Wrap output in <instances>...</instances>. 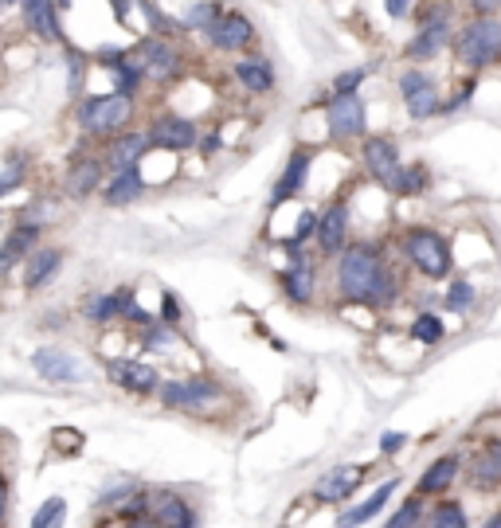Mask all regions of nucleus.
Wrapping results in <instances>:
<instances>
[{
  "instance_id": "nucleus-17",
  "label": "nucleus",
  "mask_w": 501,
  "mask_h": 528,
  "mask_svg": "<svg viewBox=\"0 0 501 528\" xmlns=\"http://www.w3.org/2000/svg\"><path fill=\"white\" fill-rule=\"evenodd\" d=\"M314 157H318V149H310V145H298V149L290 153V161H286L282 176L274 180L271 204H286V200H294V196L306 188V176H310V169H314Z\"/></svg>"
},
{
  "instance_id": "nucleus-34",
  "label": "nucleus",
  "mask_w": 501,
  "mask_h": 528,
  "mask_svg": "<svg viewBox=\"0 0 501 528\" xmlns=\"http://www.w3.org/2000/svg\"><path fill=\"white\" fill-rule=\"evenodd\" d=\"M63 525H67V501L63 497H47L44 505L36 509V517H32L28 528H63Z\"/></svg>"
},
{
  "instance_id": "nucleus-21",
  "label": "nucleus",
  "mask_w": 501,
  "mask_h": 528,
  "mask_svg": "<svg viewBox=\"0 0 501 528\" xmlns=\"http://www.w3.org/2000/svg\"><path fill=\"white\" fill-rule=\"evenodd\" d=\"M20 12H24V24L36 40L63 44V24H59V12H55V0H20Z\"/></svg>"
},
{
  "instance_id": "nucleus-11",
  "label": "nucleus",
  "mask_w": 501,
  "mask_h": 528,
  "mask_svg": "<svg viewBox=\"0 0 501 528\" xmlns=\"http://www.w3.org/2000/svg\"><path fill=\"white\" fill-rule=\"evenodd\" d=\"M32 368L47 384H83L87 380V364L79 356H71L67 349H55V345H44V349L32 352Z\"/></svg>"
},
{
  "instance_id": "nucleus-4",
  "label": "nucleus",
  "mask_w": 501,
  "mask_h": 528,
  "mask_svg": "<svg viewBox=\"0 0 501 528\" xmlns=\"http://www.w3.org/2000/svg\"><path fill=\"white\" fill-rule=\"evenodd\" d=\"M455 55L466 71H486L501 63V20L498 16H474L455 36Z\"/></svg>"
},
{
  "instance_id": "nucleus-5",
  "label": "nucleus",
  "mask_w": 501,
  "mask_h": 528,
  "mask_svg": "<svg viewBox=\"0 0 501 528\" xmlns=\"http://www.w3.org/2000/svg\"><path fill=\"white\" fill-rule=\"evenodd\" d=\"M79 126L83 133H91V137H118V133H126V126L134 122V98L130 94H118V90H110V94H94V98H83L79 102Z\"/></svg>"
},
{
  "instance_id": "nucleus-13",
  "label": "nucleus",
  "mask_w": 501,
  "mask_h": 528,
  "mask_svg": "<svg viewBox=\"0 0 501 528\" xmlns=\"http://www.w3.org/2000/svg\"><path fill=\"white\" fill-rule=\"evenodd\" d=\"M365 478H368L365 466H333V470H325L318 482H314L310 497L318 505H345L365 485Z\"/></svg>"
},
{
  "instance_id": "nucleus-46",
  "label": "nucleus",
  "mask_w": 501,
  "mask_h": 528,
  "mask_svg": "<svg viewBox=\"0 0 501 528\" xmlns=\"http://www.w3.org/2000/svg\"><path fill=\"white\" fill-rule=\"evenodd\" d=\"M110 8H114V16H118V24H126V16H130V0H110Z\"/></svg>"
},
{
  "instance_id": "nucleus-48",
  "label": "nucleus",
  "mask_w": 501,
  "mask_h": 528,
  "mask_svg": "<svg viewBox=\"0 0 501 528\" xmlns=\"http://www.w3.org/2000/svg\"><path fill=\"white\" fill-rule=\"evenodd\" d=\"M4 517H8V485H0V525H4Z\"/></svg>"
},
{
  "instance_id": "nucleus-22",
  "label": "nucleus",
  "mask_w": 501,
  "mask_h": 528,
  "mask_svg": "<svg viewBox=\"0 0 501 528\" xmlns=\"http://www.w3.org/2000/svg\"><path fill=\"white\" fill-rule=\"evenodd\" d=\"M396 489H400V478H388V482H380L372 493H368L365 501H357V505H349L345 513H341V521H337V528H361L368 525L372 517H380L384 513V505L396 497Z\"/></svg>"
},
{
  "instance_id": "nucleus-27",
  "label": "nucleus",
  "mask_w": 501,
  "mask_h": 528,
  "mask_svg": "<svg viewBox=\"0 0 501 528\" xmlns=\"http://www.w3.org/2000/svg\"><path fill=\"white\" fill-rule=\"evenodd\" d=\"M63 266V251L59 247H36L28 255V266H24V286L28 290H40L55 278V270Z\"/></svg>"
},
{
  "instance_id": "nucleus-24",
  "label": "nucleus",
  "mask_w": 501,
  "mask_h": 528,
  "mask_svg": "<svg viewBox=\"0 0 501 528\" xmlns=\"http://www.w3.org/2000/svg\"><path fill=\"white\" fill-rule=\"evenodd\" d=\"M443 47H451V24L447 20H423V28L408 40L404 55L408 59H435Z\"/></svg>"
},
{
  "instance_id": "nucleus-23",
  "label": "nucleus",
  "mask_w": 501,
  "mask_h": 528,
  "mask_svg": "<svg viewBox=\"0 0 501 528\" xmlns=\"http://www.w3.org/2000/svg\"><path fill=\"white\" fill-rule=\"evenodd\" d=\"M102 161L98 157H71V169H67V176H63V192L71 196V200H87V196H94L98 188H102Z\"/></svg>"
},
{
  "instance_id": "nucleus-18",
  "label": "nucleus",
  "mask_w": 501,
  "mask_h": 528,
  "mask_svg": "<svg viewBox=\"0 0 501 528\" xmlns=\"http://www.w3.org/2000/svg\"><path fill=\"white\" fill-rule=\"evenodd\" d=\"M204 36L216 51H243V47L255 44V24L243 12H220V20Z\"/></svg>"
},
{
  "instance_id": "nucleus-31",
  "label": "nucleus",
  "mask_w": 501,
  "mask_h": 528,
  "mask_svg": "<svg viewBox=\"0 0 501 528\" xmlns=\"http://www.w3.org/2000/svg\"><path fill=\"white\" fill-rule=\"evenodd\" d=\"M122 298H126V290H114V294H94L87 309H83V317L94 321V325H110L114 317H122Z\"/></svg>"
},
{
  "instance_id": "nucleus-26",
  "label": "nucleus",
  "mask_w": 501,
  "mask_h": 528,
  "mask_svg": "<svg viewBox=\"0 0 501 528\" xmlns=\"http://www.w3.org/2000/svg\"><path fill=\"white\" fill-rule=\"evenodd\" d=\"M235 79L243 83V90H251V94H271L274 90L271 59H263V55H247V59H239V63H235Z\"/></svg>"
},
{
  "instance_id": "nucleus-6",
  "label": "nucleus",
  "mask_w": 501,
  "mask_h": 528,
  "mask_svg": "<svg viewBox=\"0 0 501 528\" xmlns=\"http://www.w3.org/2000/svg\"><path fill=\"white\" fill-rule=\"evenodd\" d=\"M325 126L333 141H365L368 137V110L361 94H333L325 102Z\"/></svg>"
},
{
  "instance_id": "nucleus-10",
  "label": "nucleus",
  "mask_w": 501,
  "mask_h": 528,
  "mask_svg": "<svg viewBox=\"0 0 501 528\" xmlns=\"http://www.w3.org/2000/svg\"><path fill=\"white\" fill-rule=\"evenodd\" d=\"M106 380L114 388L130 392V396H157V388H161V372L153 364H145V360H130V356L110 360L106 364Z\"/></svg>"
},
{
  "instance_id": "nucleus-30",
  "label": "nucleus",
  "mask_w": 501,
  "mask_h": 528,
  "mask_svg": "<svg viewBox=\"0 0 501 528\" xmlns=\"http://www.w3.org/2000/svg\"><path fill=\"white\" fill-rule=\"evenodd\" d=\"M431 188V173H427V165H400V173L396 180L388 184V192L392 196H419V192H427Z\"/></svg>"
},
{
  "instance_id": "nucleus-1",
  "label": "nucleus",
  "mask_w": 501,
  "mask_h": 528,
  "mask_svg": "<svg viewBox=\"0 0 501 528\" xmlns=\"http://www.w3.org/2000/svg\"><path fill=\"white\" fill-rule=\"evenodd\" d=\"M380 266H384V255H380L376 243H349V247L333 259V282H337V294H341L345 302H361V306H365L368 290H372Z\"/></svg>"
},
{
  "instance_id": "nucleus-15",
  "label": "nucleus",
  "mask_w": 501,
  "mask_h": 528,
  "mask_svg": "<svg viewBox=\"0 0 501 528\" xmlns=\"http://www.w3.org/2000/svg\"><path fill=\"white\" fill-rule=\"evenodd\" d=\"M145 513L157 528H196V513L173 489H145Z\"/></svg>"
},
{
  "instance_id": "nucleus-3",
  "label": "nucleus",
  "mask_w": 501,
  "mask_h": 528,
  "mask_svg": "<svg viewBox=\"0 0 501 528\" xmlns=\"http://www.w3.org/2000/svg\"><path fill=\"white\" fill-rule=\"evenodd\" d=\"M400 255L408 259L423 278H431V282H439V278H447L451 270H455V251H451V239L443 235V231H435V227H404V235H400Z\"/></svg>"
},
{
  "instance_id": "nucleus-33",
  "label": "nucleus",
  "mask_w": 501,
  "mask_h": 528,
  "mask_svg": "<svg viewBox=\"0 0 501 528\" xmlns=\"http://www.w3.org/2000/svg\"><path fill=\"white\" fill-rule=\"evenodd\" d=\"M384 528H423V497L411 493L408 501H400V509L384 521Z\"/></svg>"
},
{
  "instance_id": "nucleus-2",
  "label": "nucleus",
  "mask_w": 501,
  "mask_h": 528,
  "mask_svg": "<svg viewBox=\"0 0 501 528\" xmlns=\"http://www.w3.org/2000/svg\"><path fill=\"white\" fill-rule=\"evenodd\" d=\"M157 399L169 411H188V415H216L228 407V388L216 376H177L161 380Z\"/></svg>"
},
{
  "instance_id": "nucleus-44",
  "label": "nucleus",
  "mask_w": 501,
  "mask_h": 528,
  "mask_svg": "<svg viewBox=\"0 0 501 528\" xmlns=\"http://www.w3.org/2000/svg\"><path fill=\"white\" fill-rule=\"evenodd\" d=\"M470 8H474V16H494L501 12V0H470Z\"/></svg>"
},
{
  "instance_id": "nucleus-47",
  "label": "nucleus",
  "mask_w": 501,
  "mask_h": 528,
  "mask_svg": "<svg viewBox=\"0 0 501 528\" xmlns=\"http://www.w3.org/2000/svg\"><path fill=\"white\" fill-rule=\"evenodd\" d=\"M200 145V153H216L220 149V133H212V137H204V141H196Z\"/></svg>"
},
{
  "instance_id": "nucleus-7",
  "label": "nucleus",
  "mask_w": 501,
  "mask_h": 528,
  "mask_svg": "<svg viewBox=\"0 0 501 528\" xmlns=\"http://www.w3.org/2000/svg\"><path fill=\"white\" fill-rule=\"evenodd\" d=\"M349 223H353V212H349V200L345 196H333L318 212L314 235H318V251L325 259H337L349 247Z\"/></svg>"
},
{
  "instance_id": "nucleus-32",
  "label": "nucleus",
  "mask_w": 501,
  "mask_h": 528,
  "mask_svg": "<svg viewBox=\"0 0 501 528\" xmlns=\"http://www.w3.org/2000/svg\"><path fill=\"white\" fill-rule=\"evenodd\" d=\"M411 337H415L419 345H439V341L447 337V329H443L439 313H419V317L411 321Z\"/></svg>"
},
{
  "instance_id": "nucleus-52",
  "label": "nucleus",
  "mask_w": 501,
  "mask_h": 528,
  "mask_svg": "<svg viewBox=\"0 0 501 528\" xmlns=\"http://www.w3.org/2000/svg\"><path fill=\"white\" fill-rule=\"evenodd\" d=\"M0 485H8V482H4V474H0Z\"/></svg>"
},
{
  "instance_id": "nucleus-29",
  "label": "nucleus",
  "mask_w": 501,
  "mask_h": 528,
  "mask_svg": "<svg viewBox=\"0 0 501 528\" xmlns=\"http://www.w3.org/2000/svg\"><path fill=\"white\" fill-rule=\"evenodd\" d=\"M423 528H470V517L462 509V501H451V497H439L427 513Z\"/></svg>"
},
{
  "instance_id": "nucleus-49",
  "label": "nucleus",
  "mask_w": 501,
  "mask_h": 528,
  "mask_svg": "<svg viewBox=\"0 0 501 528\" xmlns=\"http://www.w3.org/2000/svg\"><path fill=\"white\" fill-rule=\"evenodd\" d=\"M482 528H501V505L494 509V513H490V517H486V525H482Z\"/></svg>"
},
{
  "instance_id": "nucleus-12",
  "label": "nucleus",
  "mask_w": 501,
  "mask_h": 528,
  "mask_svg": "<svg viewBox=\"0 0 501 528\" xmlns=\"http://www.w3.org/2000/svg\"><path fill=\"white\" fill-rule=\"evenodd\" d=\"M149 149H165V153H184V149H192L196 141H200V130H196V122L192 118H181V114H161V118H153L149 122Z\"/></svg>"
},
{
  "instance_id": "nucleus-40",
  "label": "nucleus",
  "mask_w": 501,
  "mask_h": 528,
  "mask_svg": "<svg viewBox=\"0 0 501 528\" xmlns=\"http://www.w3.org/2000/svg\"><path fill=\"white\" fill-rule=\"evenodd\" d=\"M365 67H353V71H341L337 79H333V94H357V87L365 83Z\"/></svg>"
},
{
  "instance_id": "nucleus-28",
  "label": "nucleus",
  "mask_w": 501,
  "mask_h": 528,
  "mask_svg": "<svg viewBox=\"0 0 501 528\" xmlns=\"http://www.w3.org/2000/svg\"><path fill=\"white\" fill-rule=\"evenodd\" d=\"M36 243H40V227L36 223H16V231L0 243V270H8L16 259H28L36 251Z\"/></svg>"
},
{
  "instance_id": "nucleus-45",
  "label": "nucleus",
  "mask_w": 501,
  "mask_h": 528,
  "mask_svg": "<svg viewBox=\"0 0 501 528\" xmlns=\"http://www.w3.org/2000/svg\"><path fill=\"white\" fill-rule=\"evenodd\" d=\"M408 8H411V0H388V16H392V20H404Z\"/></svg>"
},
{
  "instance_id": "nucleus-50",
  "label": "nucleus",
  "mask_w": 501,
  "mask_h": 528,
  "mask_svg": "<svg viewBox=\"0 0 501 528\" xmlns=\"http://www.w3.org/2000/svg\"><path fill=\"white\" fill-rule=\"evenodd\" d=\"M98 528H122V525H114V521H110V525H106V521H102V525H98Z\"/></svg>"
},
{
  "instance_id": "nucleus-38",
  "label": "nucleus",
  "mask_w": 501,
  "mask_h": 528,
  "mask_svg": "<svg viewBox=\"0 0 501 528\" xmlns=\"http://www.w3.org/2000/svg\"><path fill=\"white\" fill-rule=\"evenodd\" d=\"M157 321H161V325H169V329H177V325L184 321L181 298H177L173 290H165V294H161V313H157Z\"/></svg>"
},
{
  "instance_id": "nucleus-36",
  "label": "nucleus",
  "mask_w": 501,
  "mask_h": 528,
  "mask_svg": "<svg viewBox=\"0 0 501 528\" xmlns=\"http://www.w3.org/2000/svg\"><path fill=\"white\" fill-rule=\"evenodd\" d=\"M216 20H220V4L216 0H204V4L184 12V28H196V32H208Z\"/></svg>"
},
{
  "instance_id": "nucleus-14",
  "label": "nucleus",
  "mask_w": 501,
  "mask_h": 528,
  "mask_svg": "<svg viewBox=\"0 0 501 528\" xmlns=\"http://www.w3.org/2000/svg\"><path fill=\"white\" fill-rule=\"evenodd\" d=\"M290 255H294V263L286 266V270H278V290H282L286 302L310 306L318 298V266L310 263L302 251H290Z\"/></svg>"
},
{
  "instance_id": "nucleus-16",
  "label": "nucleus",
  "mask_w": 501,
  "mask_h": 528,
  "mask_svg": "<svg viewBox=\"0 0 501 528\" xmlns=\"http://www.w3.org/2000/svg\"><path fill=\"white\" fill-rule=\"evenodd\" d=\"M361 161H365L368 176H372L380 188H388V184L396 180V173H400V165H404L400 145H396L392 137H384V133L365 137V145H361Z\"/></svg>"
},
{
  "instance_id": "nucleus-39",
  "label": "nucleus",
  "mask_w": 501,
  "mask_h": 528,
  "mask_svg": "<svg viewBox=\"0 0 501 528\" xmlns=\"http://www.w3.org/2000/svg\"><path fill=\"white\" fill-rule=\"evenodd\" d=\"M51 446H55L59 454H79V450H83V435L71 431V427H59V431L51 435Z\"/></svg>"
},
{
  "instance_id": "nucleus-42",
  "label": "nucleus",
  "mask_w": 501,
  "mask_h": 528,
  "mask_svg": "<svg viewBox=\"0 0 501 528\" xmlns=\"http://www.w3.org/2000/svg\"><path fill=\"white\" fill-rule=\"evenodd\" d=\"M408 446V435L404 431H384L380 435V454H400Z\"/></svg>"
},
{
  "instance_id": "nucleus-35",
  "label": "nucleus",
  "mask_w": 501,
  "mask_h": 528,
  "mask_svg": "<svg viewBox=\"0 0 501 528\" xmlns=\"http://www.w3.org/2000/svg\"><path fill=\"white\" fill-rule=\"evenodd\" d=\"M141 341H145V349L149 352H173V345H177V333H173L169 325L153 321V325H145V329H141Z\"/></svg>"
},
{
  "instance_id": "nucleus-19",
  "label": "nucleus",
  "mask_w": 501,
  "mask_h": 528,
  "mask_svg": "<svg viewBox=\"0 0 501 528\" xmlns=\"http://www.w3.org/2000/svg\"><path fill=\"white\" fill-rule=\"evenodd\" d=\"M145 153H149V137L137 133V130H126V133H118V137L106 141L102 165H110L114 173H122V169H141Z\"/></svg>"
},
{
  "instance_id": "nucleus-8",
  "label": "nucleus",
  "mask_w": 501,
  "mask_h": 528,
  "mask_svg": "<svg viewBox=\"0 0 501 528\" xmlns=\"http://www.w3.org/2000/svg\"><path fill=\"white\" fill-rule=\"evenodd\" d=\"M400 98H404V106H408V118H415V122H427V118H435V114L443 110L439 83H435L427 71H419V67H408V71L400 75Z\"/></svg>"
},
{
  "instance_id": "nucleus-43",
  "label": "nucleus",
  "mask_w": 501,
  "mask_h": 528,
  "mask_svg": "<svg viewBox=\"0 0 501 528\" xmlns=\"http://www.w3.org/2000/svg\"><path fill=\"white\" fill-rule=\"evenodd\" d=\"M20 180H24V161H12V165L0 173V196H4L8 188H16Z\"/></svg>"
},
{
  "instance_id": "nucleus-51",
  "label": "nucleus",
  "mask_w": 501,
  "mask_h": 528,
  "mask_svg": "<svg viewBox=\"0 0 501 528\" xmlns=\"http://www.w3.org/2000/svg\"><path fill=\"white\" fill-rule=\"evenodd\" d=\"M8 4H16V0H0V8H8Z\"/></svg>"
},
{
  "instance_id": "nucleus-25",
  "label": "nucleus",
  "mask_w": 501,
  "mask_h": 528,
  "mask_svg": "<svg viewBox=\"0 0 501 528\" xmlns=\"http://www.w3.org/2000/svg\"><path fill=\"white\" fill-rule=\"evenodd\" d=\"M141 192H145V176H141V169H122V173L110 176V184H102V200H106L110 208L134 204V200H141Z\"/></svg>"
},
{
  "instance_id": "nucleus-9",
  "label": "nucleus",
  "mask_w": 501,
  "mask_h": 528,
  "mask_svg": "<svg viewBox=\"0 0 501 528\" xmlns=\"http://www.w3.org/2000/svg\"><path fill=\"white\" fill-rule=\"evenodd\" d=\"M134 59L137 67H141V75L145 79H157V83H169V79H177L184 67L181 51L169 44L165 36H149V40H141L134 47Z\"/></svg>"
},
{
  "instance_id": "nucleus-41",
  "label": "nucleus",
  "mask_w": 501,
  "mask_h": 528,
  "mask_svg": "<svg viewBox=\"0 0 501 528\" xmlns=\"http://www.w3.org/2000/svg\"><path fill=\"white\" fill-rule=\"evenodd\" d=\"M67 63H71V94H79V87H83V71H87V55L75 51V47H67Z\"/></svg>"
},
{
  "instance_id": "nucleus-37",
  "label": "nucleus",
  "mask_w": 501,
  "mask_h": 528,
  "mask_svg": "<svg viewBox=\"0 0 501 528\" xmlns=\"http://www.w3.org/2000/svg\"><path fill=\"white\" fill-rule=\"evenodd\" d=\"M474 302H478V290H474L466 278L451 282V290H447V309H451V313H470Z\"/></svg>"
},
{
  "instance_id": "nucleus-20",
  "label": "nucleus",
  "mask_w": 501,
  "mask_h": 528,
  "mask_svg": "<svg viewBox=\"0 0 501 528\" xmlns=\"http://www.w3.org/2000/svg\"><path fill=\"white\" fill-rule=\"evenodd\" d=\"M458 474H462V454H443V458H435L423 474H419V482H415V497H447V489L458 482Z\"/></svg>"
}]
</instances>
